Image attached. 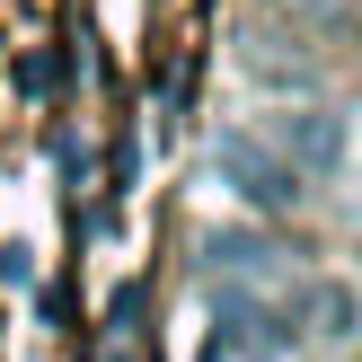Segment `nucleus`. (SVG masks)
<instances>
[{
	"instance_id": "1",
	"label": "nucleus",
	"mask_w": 362,
	"mask_h": 362,
	"mask_svg": "<svg viewBox=\"0 0 362 362\" xmlns=\"http://www.w3.org/2000/svg\"><path fill=\"white\" fill-rule=\"evenodd\" d=\"M212 168H221V186L239 194L247 212H300V186H310L265 133H221L212 141Z\"/></svg>"
},
{
	"instance_id": "2",
	"label": "nucleus",
	"mask_w": 362,
	"mask_h": 362,
	"mask_svg": "<svg viewBox=\"0 0 362 362\" xmlns=\"http://www.w3.org/2000/svg\"><path fill=\"white\" fill-rule=\"evenodd\" d=\"M239 71L257 88H283V98H300V88H318V45L292 27H274V18H257V27L239 35Z\"/></svg>"
},
{
	"instance_id": "3",
	"label": "nucleus",
	"mask_w": 362,
	"mask_h": 362,
	"mask_svg": "<svg viewBox=\"0 0 362 362\" xmlns=\"http://www.w3.org/2000/svg\"><path fill=\"white\" fill-rule=\"evenodd\" d=\"M265 141H274V151L292 159L300 177H336V168H345V124H336V115H318V106H292V115H274V124H265Z\"/></svg>"
},
{
	"instance_id": "4",
	"label": "nucleus",
	"mask_w": 362,
	"mask_h": 362,
	"mask_svg": "<svg viewBox=\"0 0 362 362\" xmlns=\"http://www.w3.org/2000/svg\"><path fill=\"white\" fill-rule=\"evenodd\" d=\"M274 27H292V35H336L345 27V0H257Z\"/></svg>"
},
{
	"instance_id": "5",
	"label": "nucleus",
	"mask_w": 362,
	"mask_h": 362,
	"mask_svg": "<svg viewBox=\"0 0 362 362\" xmlns=\"http://www.w3.org/2000/svg\"><path fill=\"white\" fill-rule=\"evenodd\" d=\"M194 362H230V336H212V345H204V354H194Z\"/></svg>"
}]
</instances>
